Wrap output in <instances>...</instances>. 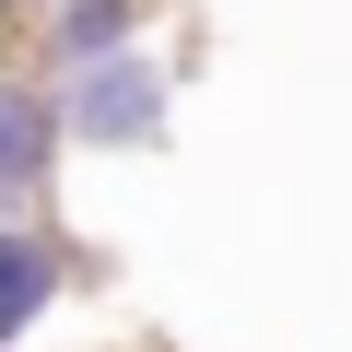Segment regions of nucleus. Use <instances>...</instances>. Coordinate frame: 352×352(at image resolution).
<instances>
[{
    "mask_svg": "<svg viewBox=\"0 0 352 352\" xmlns=\"http://www.w3.org/2000/svg\"><path fill=\"white\" fill-rule=\"evenodd\" d=\"M47 94H59L71 164H153V153L176 141V106H188V47L141 36V47H106V59L59 71Z\"/></svg>",
    "mask_w": 352,
    "mask_h": 352,
    "instance_id": "f257e3e1",
    "label": "nucleus"
},
{
    "mask_svg": "<svg viewBox=\"0 0 352 352\" xmlns=\"http://www.w3.org/2000/svg\"><path fill=\"white\" fill-rule=\"evenodd\" d=\"M94 282V247L59 223V200H24L0 212V352H36Z\"/></svg>",
    "mask_w": 352,
    "mask_h": 352,
    "instance_id": "f03ea898",
    "label": "nucleus"
},
{
    "mask_svg": "<svg viewBox=\"0 0 352 352\" xmlns=\"http://www.w3.org/2000/svg\"><path fill=\"white\" fill-rule=\"evenodd\" d=\"M164 24H176V0H36V12L12 24V59H24L36 82H59V71L106 59V47H141V36H164Z\"/></svg>",
    "mask_w": 352,
    "mask_h": 352,
    "instance_id": "7ed1b4c3",
    "label": "nucleus"
},
{
    "mask_svg": "<svg viewBox=\"0 0 352 352\" xmlns=\"http://www.w3.org/2000/svg\"><path fill=\"white\" fill-rule=\"evenodd\" d=\"M59 94L24 71V59H0V212H24V200H59Z\"/></svg>",
    "mask_w": 352,
    "mask_h": 352,
    "instance_id": "20e7f679",
    "label": "nucleus"
},
{
    "mask_svg": "<svg viewBox=\"0 0 352 352\" xmlns=\"http://www.w3.org/2000/svg\"><path fill=\"white\" fill-rule=\"evenodd\" d=\"M24 12H36V0H0V36H12V24H24Z\"/></svg>",
    "mask_w": 352,
    "mask_h": 352,
    "instance_id": "39448f33",
    "label": "nucleus"
}]
</instances>
